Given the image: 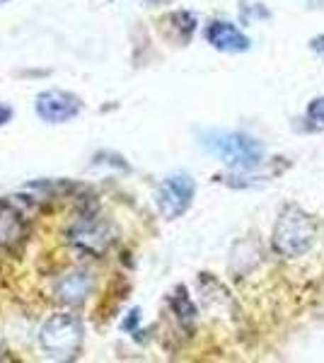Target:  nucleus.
Returning <instances> with one entry per match:
<instances>
[{
    "instance_id": "nucleus-1",
    "label": "nucleus",
    "mask_w": 324,
    "mask_h": 363,
    "mask_svg": "<svg viewBox=\"0 0 324 363\" xmlns=\"http://www.w3.org/2000/svg\"><path fill=\"white\" fill-rule=\"evenodd\" d=\"M199 143L206 153H211L218 160L228 162L233 167H257L264 160V145L257 138L240 131H203Z\"/></svg>"
},
{
    "instance_id": "nucleus-2",
    "label": "nucleus",
    "mask_w": 324,
    "mask_h": 363,
    "mask_svg": "<svg viewBox=\"0 0 324 363\" xmlns=\"http://www.w3.org/2000/svg\"><path fill=\"white\" fill-rule=\"evenodd\" d=\"M315 233V220L303 208L286 206L274 228V247L284 257H300L312 247Z\"/></svg>"
},
{
    "instance_id": "nucleus-3",
    "label": "nucleus",
    "mask_w": 324,
    "mask_h": 363,
    "mask_svg": "<svg viewBox=\"0 0 324 363\" xmlns=\"http://www.w3.org/2000/svg\"><path fill=\"white\" fill-rule=\"evenodd\" d=\"M41 349L58 361H70L78 356L82 344V322L75 315L58 313L44 322L39 332Z\"/></svg>"
},
{
    "instance_id": "nucleus-4",
    "label": "nucleus",
    "mask_w": 324,
    "mask_h": 363,
    "mask_svg": "<svg viewBox=\"0 0 324 363\" xmlns=\"http://www.w3.org/2000/svg\"><path fill=\"white\" fill-rule=\"evenodd\" d=\"M114 240H116V228L97 213L80 216L73 223V228L68 230V242L92 257L104 255Z\"/></svg>"
},
{
    "instance_id": "nucleus-5",
    "label": "nucleus",
    "mask_w": 324,
    "mask_h": 363,
    "mask_svg": "<svg viewBox=\"0 0 324 363\" xmlns=\"http://www.w3.org/2000/svg\"><path fill=\"white\" fill-rule=\"evenodd\" d=\"M194 194H196V182L191 179V174L179 172L169 174L167 179H162V184L157 186V211L162 213V218L174 220L181 213H186V208L191 206Z\"/></svg>"
},
{
    "instance_id": "nucleus-6",
    "label": "nucleus",
    "mask_w": 324,
    "mask_h": 363,
    "mask_svg": "<svg viewBox=\"0 0 324 363\" xmlns=\"http://www.w3.org/2000/svg\"><path fill=\"white\" fill-rule=\"evenodd\" d=\"M80 99L68 90H46L37 97V114L46 124H63L80 114Z\"/></svg>"
},
{
    "instance_id": "nucleus-7",
    "label": "nucleus",
    "mask_w": 324,
    "mask_h": 363,
    "mask_svg": "<svg viewBox=\"0 0 324 363\" xmlns=\"http://www.w3.org/2000/svg\"><path fill=\"white\" fill-rule=\"evenodd\" d=\"M27 238L25 213L10 199L0 201V247H17Z\"/></svg>"
},
{
    "instance_id": "nucleus-8",
    "label": "nucleus",
    "mask_w": 324,
    "mask_h": 363,
    "mask_svg": "<svg viewBox=\"0 0 324 363\" xmlns=\"http://www.w3.org/2000/svg\"><path fill=\"white\" fill-rule=\"evenodd\" d=\"M206 39H208V44L213 46V49L228 51V54H240V51L250 49V39H247L233 22H225V20L211 22L208 29H206Z\"/></svg>"
},
{
    "instance_id": "nucleus-9",
    "label": "nucleus",
    "mask_w": 324,
    "mask_h": 363,
    "mask_svg": "<svg viewBox=\"0 0 324 363\" xmlns=\"http://www.w3.org/2000/svg\"><path fill=\"white\" fill-rule=\"evenodd\" d=\"M92 274L85 272V269H73L66 277L56 284V296L58 301L68 303V306H78V303L85 301L92 291Z\"/></svg>"
},
{
    "instance_id": "nucleus-10",
    "label": "nucleus",
    "mask_w": 324,
    "mask_h": 363,
    "mask_svg": "<svg viewBox=\"0 0 324 363\" xmlns=\"http://www.w3.org/2000/svg\"><path fill=\"white\" fill-rule=\"evenodd\" d=\"M172 308H174V313L184 320H194V315H196V308H194V303L189 301L184 289H179L177 296H172Z\"/></svg>"
},
{
    "instance_id": "nucleus-11",
    "label": "nucleus",
    "mask_w": 324,
    "mask_h": 363,
    "mask_svg": "<svg viewBox=\"0 0 324 363\" xmlns=\"http://www.w3.org/2000/svg\"><path fill=\"white\" fill-rule=\"evenodd\" d=\"M305 116H308L312 128H320V131H324V97L312 99V102L308 104V112H305Z\"/></svg>"
},
{
    "instance_id": "nucleus-12",
    "label": "nucleus",
    "mask_w": 324,
    "mask_h": 363,
    "mask_svg": "<svg viewBox=\"0 0 324 363\" xmlns=\"http://www.w3.org/2000/svg\"><path fill=\"white\" fill-rule=\"evenodd\" d=\"M10 116H13V109H10L8 104H0V126H3V124H8V121H10Z\"/></svg>"
},
{
    "instance_id": "nucleus-13",
    "label": "nucleus",
    "mask_w": 324,
    "mask_h": 363,
    "mask_svg": "<svg viewBox=\"0 0 324 363\" xmlns=\"http://www.w3.org/2000/svg\"><path fill=\"white\" fill-rule=\"evenodd\" d=\"M310 46L317 51V54H322V56H324V34H322V37H315V39H312Z\"/></svg>"
},
{
    "instance_id": "nucleus-14",
    "label": "nucleus",
    "mask_w": 324,
    "mask_h": 363,
    "mask_svg": "<svg viewBox=\"0 0 324 363\" xmlns=\"http://www.w3.org/2000/svg\"><path fill=\"white\" fill-rule=\"evenodd\" d=\"M3 3H8V0H0V5H3Z\"/></svg>"
}]
</instances>
